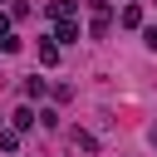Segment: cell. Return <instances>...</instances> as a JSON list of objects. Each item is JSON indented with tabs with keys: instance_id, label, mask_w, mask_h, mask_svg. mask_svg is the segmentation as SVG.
<instances>
[{
	"instance_id": "cell-1",
	"label": "cell",
	"mask_w": 157,
	"mask_h": 157,
	"mask_svg": "<svg viewBox=\"0 0 157 157\" xmlns=\"http://www.w3.org/2000/svg\"><path fill=\"white\" fill-rule=\"evenodd\" d=\"M108 25H113V10L103 0H93V34H108Z\"/></svg>"
},
{
	"instance_id": "cell-2",
	"label": "cell",
	"mask_w": 157,
	"mask_h": 157,
	"mask_svg": "<svg viewBox=\"0 0 157 157\" xmlns=\"http://www.w3.org/2000/svg\"><path fill=\"white\" fill-rule=\"evenodd\" d=\"M54 39H64V44H74V39H78V25H74V20H59V29H54Z\"/></svg>"
},
{
	"instance_id": "cell-3",
	"label": "cell",
	"mask_w": 157,
	"mask_h": 157,
	"mask_svg": "<svg viewBox=\"0 0 157 157\" xmlns=\"http://www.w3.org/2000/svg\"><path fill=\"white\" fill-rule=\"evenodd\" d=\"M49 15H54V20H74V0H54Z\"/></svg>"
},
{
	"instance_id": "cell-4",
	"label": "cell",
	"mask_w": 157,
	"mask_h": 157,
	"mask_svg": "<svg viewBox=\"0 0 157 157\" xmlns=\"http://www.w3.org/2000/svg\"><path fill=\"white\" fill-rule=\"evenodd\" d=\"M0 147L15 152V147H20V128H0Z\"/></svg>"
},
{
	"instance_id": "cell-5",
	"label": "cell",
	"mask_w": 157,
	"mask_h": 157,
	"mask_svg": "<svg viewBox=\"0 0 157 157\" xmlns=\"http://www.w3.org/2000/svg\"><path fill=\"white\" fill-rule=\"evenodd\" d=\"M15 128H20V132L34 128V108H15Z\"/></svg>"
},
{
	"instance_id": "cell-6",
	"label": "cell",
	"mask_w": 157,
	"mask_h": 157,
	"mask_svg": "<svg viewBox=\"0 0 157 157\" xmlns=\"http://www.w3.org/2000/svg\"><path fill=\"white\" fill-rule=\"evenodd\" d=\"M123 25H128V29H137V25H142V10H137V5H128V10H123Z\"/></svg>"
},
{
	"instance_id": "cell-7",
	"label": "cell",
	"mask_w": 157,
	"mask_h": 157,
	"mask_svg": "<svg viewBox=\"0 0 157 157\" xmlns=\"http://www.w3.org/2000/svg\"><path fill=\"white\" fill-rule=\"evenodd\" d=\"M39 64H59V49H54V44H49V39H44V44H39Z\"/></svg>"
},
{
	"instance_id": "cell-8",
	"label": "cell",
	"mask_w": 157,
	"mask_h": 157,
	"mask_svg": "<svg viewBox=\"0 0 157 157\" xmlns=\"http://www.w3.org/2000/svg\"><path fill=\"white\" fill-rule=\"evenodd\" d=\"M5 34H10V15H0V39H5Z\"/></svg>"
}]
</instances>
